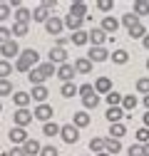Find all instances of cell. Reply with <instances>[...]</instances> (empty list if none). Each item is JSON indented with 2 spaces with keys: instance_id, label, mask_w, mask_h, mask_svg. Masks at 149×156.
Returning <instances> with one entry per match:
<instances>
[{
  "instance_id": "1",
  "label": "cell",
  "mask_w": 149,
  "mask_h": 156,
  "mask_svg": "<svg viewBox=\"0 0 149 156\" xmlns=\"http://www.w3.org/2000/svg\"><path fill=\"white\" fill-rule=\"evenodd\" d=\"M37 65H40V52L27 47V50H20V55H17V60H15V69L17 72H30L35 69Z\"/></svg>"
},
{
  "instance_id": "2",
  "label": "cell",
  "mask_w": 149,
  "mask_h": 156,
  "mask_svg": "<svg viewBox=\"0 0 149 156\" xmlns=\"http://www.w3.org/2000/svg\"><path fill=\"white\" fill-rule=\"evenodd\" d=\"M55 72H57V67H55V65L42 62V65H37L35 69H30V72H27V80L32 82V87H37V84H45V80H50Z\"/></svg>"
},
{
  "instance_id": "3",
  "label": "cell",
  "mask_w": 149,
  "mask_h": 156,
  "mask_svg": "<svg viewBox=\"0 0 149 156\" xmlns=\"http://www.w3.org/2000/svg\"><path fill=\"white\" fill-rule=\"evenodd\" d=\"M55 5H57L55 0H45V3H40V5H37V8L32 10V23H42V25H45V23L50 20V17H52Z\"/></svg>"
},
{
  "instance_id": "4",
  "label": "cell",
  "mask_w": 149,
  "mask_h": 156,
  "mask_svg": "<svg viewBox=\"0 0 149 156\" xmlns=\"http://www.w3.org/2000/svg\"><path fill=\"white\" fill-rule=\"evenodd\" d=\"M60 136H62L65 144H77L80 141V129L72 126V124H62L60 126Z\"/></svg>"
},
{
  "instance_id": "5",
  "label": "cell",
  "mask_w": 149,
  "mask_h": 156,
  "mask_svg": "<svg viewBox=\"0 0 149 156\" xmlns=\"http://www.w3.org/2000/svg\"><path fill=\"white\" fill-rule=\"evenodd\" d=\"M52 114H55L52 104H47V102H45V104H37V107L32 109V119H40V122L45 124V122H50V119H52Z\"/></svg>"
},
{
  "instance_id": "6",
  "label": "cell",
  "mask_w": 149,
  "mask_h": 156,
  "mask_svg": "<svg viewBox=\"0 0 149 156\" xmlns=\"http://www.w3.org/2000/svg\"><path fill=\"white\" fill-rule=\"evenodd\" d=\"M0 55H3V60H13V57H17L20 55V45H17L15 40H8V42H3L0 45Z\"/></svg>"
},
{
  "instance_id": "7",
  "label": "cell",
  "mask_w": 149,
  "mask_h": 156,
  "mask_svg": "<svg viewBox=\"0 0 149 156\" xmlns=\"http://www.w3.org/2000/svg\"><path fill=\"white\" fill-rule=\"evenodd\" d=\"M62 30H65V23H62V17H57V15H52L50 20L45 23V32L47 35H62Z\"/></svg>"
},
{
  "instance_id": "8",
  "label": "cell",
  "mask_w": 149,
  "mask_h": 156,
  "mask_svg": "<svg viewBox=\"0 0 149 156\" xmlns=\"http://www.w3.org/2000/svg\"><path fill=\"white\" fill-rule=\"evenodd\" d=\"M30 122H32V112H30V109H17V112L13 114V124L20 126V129H25Z\"/></svg>"
},
{
  "instance_id": "9",
  "label": "cell",
  "mask_w": 149,
  "mask_h": 156,
  "mask_svg": "<svg viewBox=\"0 0 149 156\" xmlns=\"http://www.w3.org/2000/svg\"><path fill=\"white\" fill-rule=\"evenodd\" d=\"M117 27H119V20H117V17H112V15H104V17H102V25H100V30H102L104 35L114 37Z\"/></svg>"
},
{
  "instance_id": "10",
  "label": "cell",
  "mask_w": 149,
  "mask_h": 156,
  "mask_svg": "<svg viewBox=\"0 0 149 156\" xmlns=\"http://www.w3.org/2000/svg\"><path fill=\"white\" fill-rule=\"evenodd\" d=\"M8 136H10V141H13V146H23L30 136H27V131L25 129H20V126H13L10 131H8Z\"/></svg>"
},
{
  "instance_id": "11",
  "label": "cell",
  "mask_w": 149,
  "mask_h": 156,
  "mask_svg": "<svg viewBox=\"0 0 149 156\" xmlns=\"http://www.w3.org/2000/svg\"><path fill=\"white\" fill-rule=\"evenodd\" d=\"M47 57H50V60H47L50 65L60 67V65H65V62H67V50H62V47H52Z\"/></svg>"
},
{
  "instance_id": "12",
  "label": "cell",
  "mask_w": 149,
  "mask_h": 156,
  "mask_svg": "<svg viewBox=\"0 0 149 156\" xmlns=\"http://www.w3.org/2000/svg\"><path fill=\"white\" fill-rule=\"evenodd\" d=\"M87 60L95 65V62H107L109 60V50L107 47H92L89 50V55H87Z\"/></svg>"
},
{
  "instance_id": "13",
  "label": "cell",
  "mask_w": 149,
  "mask_h": 156,
  "mask_svg": "<svg viewBox=\"0 0 149 156\" xmlns=\"http://www.w3.org/2000/svg\"><path fill=\"white\" fill-rule=\"evenodd\" d=\"M87 37H89L92 47H104V42H107V37H109V35H104L100 27H92V30L87 32Z\"/></svg>"
},
{
  "instance_id": "14",
  "label": "cell",
  "mask_w": 149,
  "mask_h": 156,
  "mask_svg": "<svg viewBox=\"0 0 149 156\" xmlns=\"http://www.w3.org/2000/svg\"><path fill=\"white\" fill-rule=\"evenodd\" d=\"M124 116H129V114H127L122 107H109V109H107V114H104V119H107L109 124H119Z\"/></svg>"
},
{
  "instance_id": "15",
  "label": "cell",
  "mask_w": 149,
  "mask_h": 156,
  "mask_svg": "<svg viewBox=\"0 0 149 156\" xmlns=\"http://www.w3.org/2000/svg\"><path fill=\"white\" fill-rule=\"evenodd\" d=\"M47 97H50V89H47L45 84H37V87H32V92H30V99H35L37 104H45Z\"/></svg>"
},
{
  "instance_id": "16",
  "label": "cell",
  "mask_w": 149,
  "mask_h": 156,
  "mask_svg": "<svg viewBox=\"0 0 149 156\" xmlns=\"http://www.w3.org/2000/svg\"><path fill=\"white\" fill-rule=\"evenodd\" d=\"M55 74H57L60 80H62V84H65V82H72V77L77 74V72H74V67H72L70 62H65V65L57 67V72H55Z\"/></svg>"
},
{
  "instance_id": "17",
  "label": "cell",
  "mask_w": 149,
  "mask_h": 156,
  "mask_svg": "<svg viewBox=\"0 0 149 156\" xmlns=\"http://www.w3.org/2000/svg\"><path fill=\"white\" fill-rule=\"evenodd\" d=\"M13 20L15 23H20V25H30V20H32V12L27 10V8H15V12H13Z\"/></svg>"
},
{
  "instance_id": "18",
  "label": "cell",
  "mask_w": 149,
  "mask_h": 156,
  "mask_svg": "<svg viewBox=\"0 0 149 156\" xmlns=\"http://www.w3.org/2000/svg\"><path fill=\"white\" fill-rule=\"evenodd\" d=\"M92 87H95V94H109L112 92V80L109 77H97V82Z\"/></svg>"
},
{
  "instance_id": "19",
  "label": "cell",
  "mask_w": 149,
  "mask_h": 156,
  "mask_svg": "<svg viewBox=\"0 0 149 156\" xmlns=\"http://www.w3.org/2000/svg\"><path fill=\"white\" fill-rule=\"evenodd\" d=\"M30 102H32V99H30L27 92H13V104H15L17 109H27Z\"/></svg>"
},
{
  "instance_id": "20",
  "label": "cell",
  "mask_w": 149,
  "mask_h": 156,
  "mask_svg": "<svg viewBox=\"0 0 149 156\" xmlns=\"http://www.w3.org/2000/svg\"><path fill=\"white\" fill-rule=\"evenodd\" d=\"M40 149H42V144L37 141V139H27V141L23 144V151H25V156H40Z\"/></svg>"
},
{
  "instance_id": "21",
  "label": "cell",
  "mask_w": 149,
  "mask_h": 156,
  "mask_svg": "<svg viewBox=\"0 0 149 156\" xmlns=\"http://www.w3.org/2000/svg\"><path fill=\"white\" fill-rule=\"evenodd\" d=\"M89 114L87 112H74L72 114V126H77V129H85V126H89Z\"/></svg>"
},
{
  "instance_id": "22",
  "label": "cell",
  "mask_w": 149,
  "mask_h": 156,
  "mask_svg": "<svg viewBox=\"0 0 149 156\" xmlns=\"http://www.w3.org/2000/svg\"><path fill=\"white\" fill-rule=\"evenodd\" d=\"M72 67H74V72H77V74H89V72H92V62L87 60V57H77Z\"/></svg>"
},
{
  "instance_id": "23",
  "label": "cell",
  "mask_w": 149,
  "mask_h": 156,
  "mask_svg": "<svg viewBox=\"0 0 149 156\" xmlns=\"http://www.w3.org/2000/svg\"><path fill=\"white\" fill-rule=\"evenodd\" d=\"M119 151H122V141H119V139H112V136H107V139H104V154L114 156V154H119Z\"/></svg>"
},
{
  "instance_id": "24",
  "label": "cell",
  "mask_w": 149,
  "mask_h": 156,
  "mask_svg": "<svg viewBox=\"0 0 149 156\" xmlns=\"http://www.w3.org/2000/svg\"><path fill=\"white\" fill-rule=\"evenodd\" d=\"M62 23H65V27H70L72 32H77V30H82V23H85V20H82V17H74V15H70V12H67Z\"/></svg>"
},
{
  "instance_id": "25",
  "label": "cell",
  "mask_w": 149,
  "mask_h": 156,
  "mask_svg": "<svg viewBox=\"0 0 149 156\" xmlns=\"http://www.w3.org/2000/svg\"><path fill=\"white\" fill-rule=\"evenodd\" d=\"M87 10H89V5L87 3H72L70 5V15H74V17H87Z\"/></svg>"
},
{
  "instance_id": "26",
  "label": "cell",
  "mask_w": 149,
  "mask_h": 156,
  "mask_svg": "<svg viewBox=\"0 0 149 156\" xmlns=\"http://www.w3.org/2000/svg\"><path fill=\"white\" fill-rule=\"evenodd\" d=\"M70 42H72L74 47H82V45H87V42H89V37H87V32H85V30H77V32H72V35H70Z\"/></svg>"
},
{
  "instance_id": "27",
  "label": "cell",
  "mask_w": 149,
  "mask_h": 156,
  "mask_svg": "<svg viewBox=\"0 0 149 156\" xmlns=\"http://www.w3.org/2000/svg\"><path fill=\"white\" fill-rule=\"evenodd\" d=\"M137 104H139V99H137L134 94H122V104H119V107H122L124 112H134Z\"/></svg>"
},
{
  "instance_id": "28",
  "label": "cell",
  "mask_w": 149,
  "mask_h": 156,
  "mask_svg": "<svg viewBox=\"0 0 149 156\" xmlns=\"http://www.w3.org/2000/svg\"><path fill=\"white\" fill-rule=\"evenodd\" d=\"M109 57H112L114 65H127L129 62V52L127 50H114V52H109Z\"/></svg>"
},
{
  "instance_id": "29",
  "label": "cell",
  "mask_w": 149,
  "mask_h": 156,
  "mask_svg": "<svg viewBox=\"0 0 149 156\" xmlns=\"http://www.w3.org/2000/svg\"><path fill=\"white\" fill-rule=\"evenodd\" d=\"M127 32H129V37H132V40H142V37H144V35H147L149 30H147V27H144L142 23H137L134 27H129Z\"/></svg>"
},
{
  "instance_id": "30",
  "label": "cell",
  "mask_w": 149,
  "mask_h": 156,
  "mask_svg": "<svg viewBox=\"0 0 149 156\" xmlns=\"http://www.w3.org/2000/svg\"><path fill=\"white\" fill-rule=\"evenodd\" d=\"M60 94L65 97V99H72V97L77 94V84H74V82H65V84L60 87Z\"/></svg>"
},
{
  "instance_id": "31",
  "label": "cell",
  "mask_w": 149,
  "mask_h": 156,
  "mask_svg": "<svg viewBox=\"0 0 149 156\" xmlns=\"http://www.w3.org/2000/svg\"><path fill=\"white\" fill-rule=\"evenodd\" d=\"M42 134L50 136V139H52V136H60V124H55V122H45V124H42Z\"/></svg>"
},
{
  "instance_id": "32",
  "label": "cell",
  "mask_w": 149,
  "mask_h": 156,
  "mask_svg": "<svg viewBox=\"0 0 149 156\" xmlns=\"http://www.w3.org/2000/svg\"><path fill=\"white\" fill-rule=\"evenodd\" d=\"M137 23H142V20H139V17H137L134 12H127V15H122V20H119V25H124L127 30H129V27H134Z\"/></svg>"
},
{
  "instance_id": "33",
  "label": "cell",
  "mask_w": 149,
  "mask_h": 156,
  "mask_svg": "<svg viewBox=\"0 0 149 156\" xmlns=\"http://www.w3.org/2000/svg\"><path fill=\"white\" fill-rule=\"evenodd\" d=\"M132 12H134L137 17H144V15H149V3H147V0H137Z\"/></svg>"
},
{
  "instance_id": "34",
  "label": "cell",
  "mask_w": 149,
  "mask_h": 156,
  "mask_svg": "<svg viewBox=\"0 0 149 156\" xmlns=\"http://www.w3.org/2000/svg\"><path fill=\"white\" fill-rule=\"evenodd\" d=\"M109 134H112V139H122V136L127 134V126L119 122V124H109Z\"/></svg>"
},
{
  "instance_id": "35",
  "label": "cell",
  "mask_w": 149,
  "mask_h": 156,
  "mask_svg": "<svg viewBox=\"0 0 149 156\" xmlns=\"http://www.w3.org/2000/svg\"><path fill=\"white\" fill-rule=\"evenodd\" d=\"M89 151H92V154H102V151H104V139H102V136L89 139Z\"/></svg>"
},
{
  "instance_id": "36",
  "label": "cell",
  "mask_w": 149,
  "mask_h": 156,
  "mask_svg": "<svg viewBox=\"0 0 149 156\" xmlns=\"http://www.w3.org/2000/svg\"><path fill=\"white\" fill-rule=\"evenodd\" d=\"M104 102H107L109 107H119V104H122V94H119V92H114V89H112L109 94H104Z\"/></svg>"
},
{
  "instance_id": "37",
  "label": "cell",
  "mask_w": 149,
  "mask_h": 156,
  "mask_svg": "<svg viewBox=\"0 0 149 156\" xmlns=\"http://www.w3.org/2000/svg\"><path fill=\"white\" fill-rule=\"evenodd\" d=\"M10 32H13L15 37H25V35L30 32V25H20V23H13V27H10Z\"/></svg>"
},
{
  "instance_id": "38",
  "label": "cell",
  "mask_w": 149,
  "mask_h": 156,
  "mask_svg": "<svg viewBox=\"0 0 149 156\" xmlns=\"http://www.w3.org/2000/svg\"><path fill=\"white\" fill-rule=\"evenodd\" d=\"M82 104H85V109H97V107H100V94H89V97H85Z\"/></svg>"
},
{
  "instance_id": "39",
  "label": "cell",
  "mask_w": 149,
  "mask_h": 156,
  "mask_svg": "<svg viewBox=\"0 0 149 156\" xmlns=\"http://www.w3.org/2000/svg\"><path fill=\"white\" fill-rule=\"evenodd\" d=\"M134 134H137V144H139V146H144V144H149V129H147V126H142V129H137Z\"/></svg>"
},
{
  "instance_id": "40",
  "label": "cell",
  "mask_w": 149,
  "mask_h": 156,
  "mask_svg": "<svg viewBox=\"0 0 149 156\" xmlns=\"http://www.w3.org/2000/svg\"><path fill=\"white\" fill-rule=\"evenodd\" d=\"M10 74H13V65L8 60H0V80H8Z\"/></svg>"
},
{
  "instance_id": "41",
  "label": "cell",
  "mask_w": 149,
  "mask_h": 156,
  "mask_svg": "<svg viewBox=\"0 0 149 156\" xmlns=\"http://www.w3.org/2000/svg\"><path fill=\"white\" fill-rule=\"evenodd\" d=\"M0 97H13V82L0 80Z\"/></svg>"
},
{
  "instance_id": "42",
  "label": "cell",
  "mask_w": 149,
  "mask_h": 156,
  "mask_svg": "<svg viewBox=\"0 0 149 156\" xmlns=\"http://www.w3.org/2000/svg\"><path fill=\"white\" fill-rule=\"evenodd\" d=\"M137 92L139 94H149V77H139L137 80Z\"/></svg>"
},
{
  "instance_id": "43",
  "label": "cell",
  "mask_w": 149,
  "mask_h": 156,
  "mask_svg": "<svg viewBox=\"0 0 149 156\" xmlns=\"http://www.w3.org/2000/svg\"><path fill=\"white\" fill-rule=\"evenodd\" d=\"M10 15H13V8H10L8 3H0V23H3V20H8Z\"/></svg>"
},
{
  "instance_id": "44",
  "label": "cell",
  "mask_w": 149,
  "mask_h": 156,
  "mask_svg": "<svg viewBox=\"0 0 149 156\" xmlns=\"http://www.w3.org/2000/svg\"><path fill=\"white\" fill-rule=\"evenodd\" d=\"M77 94H80L82 99H85V97H89V94H95V87H92V84H82V87H77Z\"/></svg>"
},
{
  "instance_id": "45",
  "label": "cell",
  "mask_w": 149,
  "mask_h": 156,
  "mask_svg": "<svg viewBox=\"0 0 149 156\" xmlns=\"http://www.w3.org/2000/svg\"><path fill=\"white\" fill-rule=\"evenodd\" d=\"M40 156H60V151L50 144V146H42V149H40Z\"/></svg>"
},
{
  "instance_id": "46",
  "label": "cell",
  "mask_w": 149,
  "mask_h": 156,
  "mask_svg": "<svg viewBox=\"0 0 149 156\" xmlns=\"http://www.w3.org/2000/svg\"><path fill=\"white\" fill-rule=\"evenodd\" d=\"M8 40H13L10 27H0V45H3V42H8Z\"/></svg>"
},
{
  "instance_id": "47",
  "label": "cell",
  "mask_w": 149,
  "mask_h": 156,
  "mask_svg": "<svg viewBox=\"0 0 149 156\" xmlns=\"http://www.w3.org/2000/svg\"><path fill=\"white\" fill-rule=\"evenodd\" d=\"M127 156H144V151H142L139 144H132V146L127 149Z\"/></svg>"
},
{
  "instance_id": "48",
  "label": "cell",
  "mask_w": 149,
  "mask_h": 156,
  "mask_svg": "<svg viewBox=\"0 0 149 156\" xmlns=\"http://www.w3.org/2000/svg\"><path fill=\"white\" fill-rule=\"evenodd\" d=\"M67 42H70V35H60V37H55V47H62V50H65Z\"/></svg>"
},
{
  "instance_id": "49",
  "label": "cell",
  "mask_w": 149,
  "mask_h": 156,
  "mask_svg": "<svg viewBox=\"0 0 149 156\" xmlns=\"http://www.w3.org/2000/svg\"><path fill=\"white\" fill-rule=\"evenodd\" d=\"M97 8H100L102 12H109V10H112V0H100V3H97Z\"/></svg>"
},
{
  "instance_id": "50",
  "label": "cell",
  "mask_w": 149,
  "mask_h": 156,
  "mask_svg": "<svg viewBox=\"0 0 149 156\" xmlns=\"http://www.w3.org/2000/svg\"><path fill=\"white\" fill-rule=\"evenodd\" d=\"M5 156H25V151H23V146H13Z\"/></svg>"
},
{
  "instance_id": "51",
  "label": "cell",
  "mask_w": 149,
  "mask_h": 156,
  "mask_svg": "<svg viewBox=\"0 0 149 156\" xmlns=\"http://www.w3.org/2000/svg\"><path fill=\"white\" fill-rule=\"evenodd\" d=\"M142 45H144V50H149V32L142 37Z\"/></svg>"
},
{
  "instance_id": "52",
  "label": "cell",
  "mask_w": 149,
  "mask_h": 156,
  "mask_svg": "<svg viewBox=\"0 0 149 156\" xmlns=\"http://www.w3.org/2000/svg\"><path fill=\"white\" fill-rule=\"evenodd\" d=\"M144 107H147V112H149V94H144Z\"/></svg>"
},
{
  "instance_id": "53",
  "label": "cell",
  "mask_w": 149,
  "mask_h": 156,
  "mask_svg": "<svg viewBox=\"0 0 149 156\" xmlns=\"http://www.w3.org/2000/svg\"><path fill=\"white\" fill-rule=\"evenodd\" d=\"M144 126H147V129H149V112H147V114H144Z\"/></svg>"
},
{
  "instance_id": "54",
  "label": "cell",
  "mask_w": 149,
  "mask_h": 156,
  "mask_svg": "<svg viewBox=\"0 0 149 156\" xmlns=\"http://www.w3.org/2000/svg\"><path fill=\"white\" fill-rule=\"evenodd\" d=\"M142 151H144V156H149V144H144V146H142Z\"/></svg>"
},
{
  "instance_id": "55",
  "label": "cell",
  "mask_w": 149,
  "mask_h": 156,
  "mask_svg": "<svg viewBox=\"0 0 149 156\" xmlns=\"http://www.w3.org/2000/svg\"><path fill=\"white\" fill-rule=\"evenodd\" d=\"M95 156H109V154H104V151H102V154H95Z\"/></svg>"
},
{
  "instance_id": "56",
  "label": "cell",
  "mask_w": 149,
  "mask_h": 156,
  "mask_svg": "<svg viewBox=\"0 0 149 156\" xmlns=\"http://www.w3.org/2000/svg\"><path fill=\"white\" fill-rule=\"evenodd\" d=\"M147 69H149V57H147Z\"/></svg>"
},
{
  "instance_id": "57",
  "label": "cell",
  "mask_w": 149,
  "mask_h": 156,
  "mask_svg": "<svg viewBox=\"0 0 149 156\" xmlns=\"http://www.w3.org/2000/svg\"><path fill=\"white\" fill-rule=\"evenodd\" d=\"M0 112H3V102H0Z\"/></svg>"
},
{
  "instance_id": "58",
  "label": "cell",
  "mask_w": 149,
  "mask_h": 156,
  "mask_svg": "<svg viewBox=\"0 0 149 156\" xmlns=\"http://www.w3.org/2000/svg\"><path fill=\"white\" fill-rule=\"evenodd\" d=\"M82 156H85V154H82Z\"/></svg>"
}]
</instances>
